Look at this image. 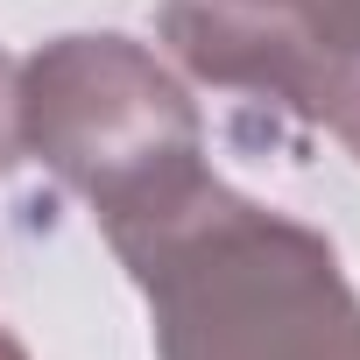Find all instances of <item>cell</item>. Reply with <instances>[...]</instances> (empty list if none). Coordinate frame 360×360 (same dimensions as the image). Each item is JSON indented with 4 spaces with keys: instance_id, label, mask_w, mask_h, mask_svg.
Here are the masks:
<instances>
[{
    "instance_id": "6da1fadb",
    "label": "cell",
    "mask_w": 360,
    "mask_h": 360,
    "mask_svg": "<svg viewBox=\"0 0 360 360\" xmlns=\"http://www.w3.org/2000/svg\"><path fill=\"white\" fill-rule=\"evenodd\" d=\"M106 240L155 311L162 360H360V297L339 255L212 169Z\"/></svg>"
},
{
    "instance_id": "7a4b0ae2",
    "label": "cell",
    "mask_w": 360,
    "mask_h": 360,
    "mask_svg": "<svg viewBox=\"0 0 360 360\" xmlns=\"http://www.w3.org/2000/svg\"><path fill=\"white\" fill-rule=\"evenodd\" d=\"M22 148L120 226L205 176L198 106L127 36H57L22 71Z\"/></svg>"
},
{
    "instance_id": "3957f363",
    "label": "cell",
    "mask_w": 360,
    "mask_h": 360,
    "mask_svg": "<svg viewBox=\"0 0 360 360\" xmlns=\"http://www.w3.org/2000/svg\"><path fill=\"white\" fill-rule=\"evenodd\" d=\"M162 43L198 78L297 106L360 155V50L318 43L283 8H240V0H162Z\"/></svg>"
},
{
    "instance_id": "277c9868",
    "label": "cell",
    "mask_w": 360,
    "mask_h": 360,
    "mask_svg": "<svg viewBox=\"0 0 360 360\" xmlns=\"http://www.w3.org/2000/svg\"><path fill=\"white\" fill-rule=\"evenodd\" d=\"M22 155V71L0 57V169H15Z\"/></svg>"
},
{
    "instance_id": "5b68a950",
    "label": "cell",
    "mask_w": 360,
    "mask_h": 360,
    "mask_svg": "<svg viewBox=\"0 0 360 360\" xmlns=\"http://www.w3.org/2000/svg\"><path fill=\"white\" fill-rule=\"evenodd\" d=\"M0 360H29V353H22V339H8V332H0Z\"/></svg>"
},
{
    "instance_id": "8992f818",
    "label": "cell",
    "mask_w": 360,
    "mask_h": 360,
    "mask_svg": "<svg viewBox=\"0 0 360 360\" xmlns=\"http://www.w3.org/2000/svg\"><path fill=\"white\" fill-rule=\"evenodd\" d=\"M240 8H283V0H240Z\"/></svg>"
}]
</instances>
